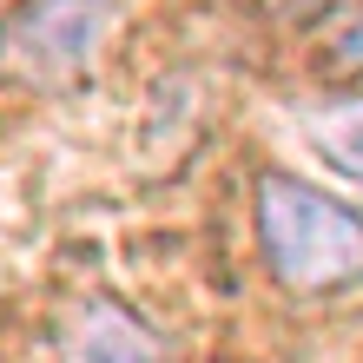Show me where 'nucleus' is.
<instances>
[{
	"label": "nucleus",
	"instance_id": "f257e3e1",
	"mask_svg": "<svg viewBox=\"0 0 363 363\" xmlns=\"http://www.w3.org/2000/svg\"><path fill=\"white\" fill-rule=\"evenodd\" d=\"M258 251L271 277L297 297H330L363 284V211L291 172L258 179Z\"/></svg>",
	"mask_w": 363,
	"mask_h": 363
},
{
	"label": "nucleus",
	"instance_id": "f03ea898",
	"mask_svg": "<svg viewBox=\"0 0 363 363\" xmlns=\"http://www.w3.org/2000/svg\"><path fill=\"white\" fill-rule=\"evenodd\" d=\"M113 33V0H20L0 20V79L33 93L73 86Z\"/></svg>",
	"mask_w": 363,
	"mask_h": 363
},
{
	"label": "nucleus",
	"instance_id": "7ed1b4c3",
	"mask_svg": "<svg viewBox=\"0 0 363 363\" xmlns=\"http://www.w3.org/2000/svg\"><path fill=\"white\" fill-rule=\"evenodd\" d=\"M60 363H165V344L133 311L86 297L60 317Z\"/></svg>",
	"mask_w": 363,
	"mask_h": 363
},
{
	"label": "nucleus",
	"instance_id": "20e7f679",
	"mask_svg": "<svg viewBox=\"0 0 363 363\" xmlns=\"http://www.w3.org/2000/svg\"><path fill=\"white\" fill-rule=\"evenodd\" d=\"M311 145L324 152L330 172H344L350 185H363V99L317 113V119H311Z\"/></svg>",
	"mask_w": 363,
	"mask_h": 363
},
{
	"label": "nucleus",
	"instance_id": "39448f33",
	"mask_svg": "<svg viewBox=\"0 0 363 363\" xmlns=\"http://www.w3.org/2000/svg\"><path fill=\"white\" fill-rule=\"evenodd\" d=\"M337 7H344V0H258V13L277 20V27H311V20H324Z\"/></svg>",
	"mask_w": 363,
	"mask_h": 363
},
{
	"label": "nucleus",
	"instance_id": "423d86ee",
	"mask_svg": "<svg viewBox=\"0 0 363 363\" xmlns=\"http://www.w3.org/2000/svg\"><path fill=\"white\" fill-rule=\"evenodd\" d=\"M330 67H337V73H363V13L344 27V40H337V53H330Z\"/></svg>",
	"mask_w": 363,
	"mask_h": 363
}]
</instances>
